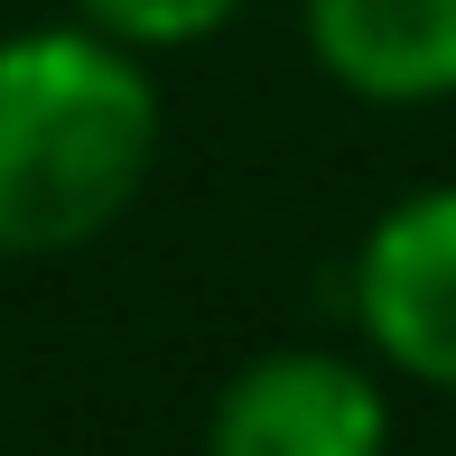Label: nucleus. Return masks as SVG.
<instances>
[{
	"label": "nucleus",
	"instance_id": "1",
	"mask_svg": "<svg viewBox=\"0 0 456 456\" xmlns=\"http://www.w3.org/2000/svg\"><path fill=\"white\" fill-rule=\"evenodd\" d=\"M159 159V85L85 19L0 37V261H56L140 205Z\"/></svg>",
	"mask_w": 456,
	"mask_h": 456
},
{
	"label": "nucleus",
	"instance_id": "2",
	"mask_svg": "<svg viewBox=\"0 0 456 456\" xmlns=\"http://www.w3.org/2000/svg\"><path fill=\"white\" fill-rule=\"evenodd\" d=\"M205 456H391V401L354 354L271 345L215 391Z\"/></svg>",
	"mask_w": 456,
	"mask_h": 456
},
{
	"label": "nucleus",
	"instance_id": "3",
	"mask_svg": "<svg viewBox=\"0 0 456 456\" xmlns=\"http://www.w3.org/2000/svg\"><path fill=\"white\" fill-rule=\"evenodd\" d=\"M354 317L391 372L456 391V186H419L363 233Z\"/></svg>",
	"mask_w": 456,
	"mask_h": 456
},
{
	"label": "nucleus",
	"instance_id": "4",
	"mask_svg": "<svg viewBox=\"0 0 456 456\" xmlns=\"http://www.w3.org/2000/svg\"><path fill=\"white\" fill-rule=\"evenodd\" d=\"M307 47L363 102H456V0H307Z\"/></svg>",
	"mask_w": 456,
	"mask_h": 456
},
{
	"label": "nucleus",
	"instance_id": "5",
	"mask_svg": "<svg viewBox=\"0 0 456 456\" xmlns=\"http://www.w3.org/2000/svg\"><path fill=\"white\" fill-rule=\"evenodd\" d=\"M252 0H75V19L102 37H121L131 56H159V47H196V37L233 28Z\"/></svg>",
	"mask_w": 456,
	"mask_h": 456
}]
</instances>
